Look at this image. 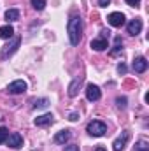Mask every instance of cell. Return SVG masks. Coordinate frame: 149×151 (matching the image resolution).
Listing matches in <instances>:
<instances>
[{
	"instance_id": "obj_28",
	"label": "cell",
	"mask_w": 149,
	"mask_h": 151,
	"mask_svg": "<svg viewBox=\"0 0 149 151\" xmlns=\"http://www.w3.org/2000/svg\"><path fill=\"white\" fill-rule=\"evenodd\" d=\"M95 151H107V150H105V148H97Z\"/></svg>"
},
{
	"instance_id": "obj_6",
	"label": "cell",
	"mask_w": 149,
	"mask_h": 151,
	"mask_svg": "<svg viewBox=\"0 0 149 151\" xmlns=\"http://www.w3.org/2000/svg\"><path fill=\"white\" fill-rule=\"evenodd\" d=\"M7 146L9 148H12V150H19L21 146H23V137L18 134V132H14V134H9V137H7Z\"/></svg>"
},
{
	"instance_id": "obj_12",
	"label": "cell",
	"mask_w": 149,
	"mask_h": 151,
	"mask_svg": "<svg viewBox=\"0 0 149 151\" xmlns=\"http://www.w3.org/2000/svg\"><path fill=\"white\" fill-rule=\"evenodd\" d=\"M54 121V118H53V114L47 113V114H42V116H37L35 118V125L37 127H46V125H51Z\"/></svg>"
},
{
	"instance_id": "obj_11",
	"label": "cell",
	"mask_w": 149,
	"mask_h": 151,
	"mask_svg": "<svg viewBox=\"0 0 149 151\" xmlns=\"http://www.w3.org/2000/svg\"><path fill=\"white\" fill-rule=\"evenodd\" d=\"M90 47L95 49V51H104V49H107V39H104V37L93 39L91 44H90Z\"/></svg>"
},
{
	"instance_id": "obj_16",
	"label": "cell",
	"mask_w": 149,
	"mask_h": 151,
	"mask_svg": "<svg viewBox=\"0 0 149 151\" xmlns=\"http://www.w3.org/2000/svg\"><path fill=\"white\" fill-rule=\"evenodd\" d=\"M12 35H14V28L11 25L0 27V39H11Z\"/></svg>"
},
{
	"instance_id": "obj_25",
	"label": "cell",
	"mask_w": 149,
	"mask_h": 151,
	"mask_svg": "<svg viewBox=\"0 0 149 151\" xmlns=\"http://www.w3.org/2000/svg\"><path fill=\"white\" fill-rule=\"evenodd\" d=\"M109 4H111V0H98V5L100 7H107Z\"/></svg>"
},
{
	"instance_id": "obj_13",
	"label": "cell",
	"mask_w": 149,
	"mask_h": 151,
	"mask_svg": "<svg viewBox=\"0 0 149 151\" xmlns=\"http://www.w3.org/2000/svg\"><path fill=\"white\" fill-rule=\"evenodd\" d=\"M69 139H70V130H60V132L54 135V142H56V144H65Z\"/></svg>"
},
{
	"instance_id": "obj_5",
	"label": "cell",
	"mask_w": 149,
	"mask_h": 151,
	"mask_svg": "<svg viewBox=\"0 0 149 151\" xmlns=\"http://www.w3.org/2000/svg\"><path fill=\"white\" fill-rule=\"evenodd\" d=\"M100 97H102V91L97 84H88L86 86V99L90 102H97V100H100Z\"/></svg>"
},
{
	"instance_id": "obj_21",
	"label": "cell",
	"mask_w": 149,
	"mask_h": 151,
	"mask_svg": "<svg viewBox=\"0 0 149 151\" xmlns=\"http://www.w3.org/2000/svg\"><path fill=\"white\" fill-rule=\"evenodd\" d=\"M116 104H117L119 109H125L126 107V97H117L116 99Z\"/></svg>"
},
{
	"instance_id": "obj_15",
	"label": "cell",
	"mask_w": 149,
	"mask_h": 151,
	"mask_svg": "<svg viewBox=\"0 0 149 151\" xmlns=\"http://www.w3.org/2000/svg\"><path fill=\"white\" fill-rule=\"evenodd\" d=\"M81 83H82V77H77V79H74V81L70 83V86H69V95H70V97H75V95L79 93Z\"/></svg>"
},
{
	"instance_id": "obj_3",
	"label": "cell",
	"mask_w": 149,
	"mask_h": 151,
	"mask_svg": "<svg viewBox=\"0 0 149 151\" xmlns=\"http://www.w3.org/2000/svg\"><path fill=\"white\" fill-rule=\"evenodd\" d=\"M7 91L11 95H21L27 91V83L23 79H18V81H12L9 86H7Z\"/></svg>"
},
{
	"instance_id": "obj_20",
	"label": "cell",
	"mask_w": 149,
	"mask_h": 151,
	"mask_svg": "<svg viewBox=\"0 0 149 151\" xmlns=\"http://www.w3.org/2000/svg\"><path fill=\"white\" fill-rule=\"evenodd\" d=\"M7 137H9V130L5 127H0V144H4L7 141Z\"/></svg>"
},
{
	"instance_id": "obj_9",
	"label": "cell",
	"mask_w": 149,
	"mask_h": 151,
	"mask_svg": "<svg viewBox=\"0 0 149 151\" xmlns=\"http://www.w3.org/2000/svg\"><path fill=\"white\" fill-rule=\"evenodd\" d=\"M128 139H130V134H128V132H123V134L114 141V144H112L114 151H123V150H125V146H126Z\"/></svg>"
},
{
	"instance_id": "obj_2",
	"label": "cell",
	"mask_w": 149,
	"mask_h": 151,
	"mask_svg": "<svg viewBox=\"0 0 149 151\" xmlns=\"http://www.w3.org/2000/svg\"><path fill=\"white\" fill-rule=\"evenodd\" d=\"M86 132H88L90 135H93V137H102V135L107 132V125H105L104 121L93 119V121H90V123H88Z\"/></svg>"
},
{
	"instance_id": "obj_1",
	"label": "cell",
	"mask_w": 149,
	"mask_h": 151,
	"mask_svg": "<svg viewBox=\"0 0 149 151\" xmlns=\"http://www.w3.org/2000/svg\"><path fill=\"white\" fill-rule=\"evenodd\" d=\"M67 34H69V40L72 46H77L82 37V19L81 16H72L67 23Z\"/></svg>"
},
{
	"instance_id": "obj_4",
	"label": "cell",
	"mask_w": 149,
	"mask_h": 151,
	"mask_svg": "<svg viewBox=\"0 0 149 151\" xmlns=\"http://www.w3.org/2000/svg\"><path fill=\"white\" fill-rule=\"evenodd\" d=\"M19 44H21V39H19V37H14L11 44H7V46L2 49V53H0V58H2V60H4V58H9V56H11V55H12V53H14V51L19 47Z\"/></svg>"
},
{
	"instance_id": "obj_17",
	"label": "cell",
	"mask_w": 149,
	"mask_h": 151,
	"mask_svg": "<svg viewBox=\"0 0 149 151\" xmlns=\"http://www.w3.org/2000/svg\"><path fill=\"white\" fill-rule=\"evenodd\" d=\"M49 106V100L47 99H39V100H34V109H46Z\"/></svg>"
},
{
	"instance_id": "obj_19",
	"label": "cell",
	"mask_w": 149,
	"mask_h": 151,
	"mask_svg": "<svg viewBox=\"0 0 149 151\" xmlns=\"http://www.w3.org/2000/svg\"><path fill=\"white\" fill-rule=\"evenodd\" d=\"M133 151H149V144H148V141H139V142L135 144Z\"/></svg>"
},
{
	"instance_id": "obj_10",
	"label": "cell",
	"mask_w": 149,
	"mask_h": 151,
	"mask_svg": "<svg viewBox=\"0 0 149 151\" xmlns=\"http://www.w3.org/2000/svg\"><path fill=\"white\" fill-rule=\"evenodd\" d=\"M128 34L130 35H137V34H140V30H142V19L140 18H135V19H132L130 23H128Z\"/></svg>"
},
{
	"instance_id": "obj_7",
	"label": "cell",
	"mask_w": 149,
	"mask_h": 151,
	"mask_svg": "<svg viewBox=\"0 0 149 151\" xmlns=\"http://www.w3.org/2000/svg\"><path fill=\"white\" fill-rule=\"evenodd\" d=\"M125 14L123 12H111L109 14V18H107V21H109V25L111 27H116V28H119V27H123L125 25Z\"/></svg>"
},
{
	"instance_id": "obj_24",
	"label": "cell",
	"mask_w": 149,
	"mask_h": 151,
	"mask_svg": "<svg viewBox=\"0 0 149 151\" xmlns=\"http://www.w3.org/2000/svg\"><path fill=\"white\" fill-rule=\"evenodd\" d=\"M126 4H128L130 7H139V4H140V0H126Z\"/></svg>"
},
{
	"instance_id": "obj_14",
	"label": "cell",
	"mask_w": 149,
	"mask_h": 151,
	"mask_svg": "<svg viewBox=\"0 0 149 151\" xmlns=\"http://www.w3.org/2000/svg\"><path fill=\"white\" fill-rule=\"evenodd\" d=\"M4 18H5V21H7V23L18 21V19H19V11H18V9H7V11H5V14H4Z\"/></svg>"
},
{
	"instance_id": "obj_8",
	"label": "cell",
	"mask_w": 149,
	"mask_h": 151,
	"mask_svg": "<svg viewBox=\"0 0 149 151\" xmlns=\"http://www.w3.org/2000/svg\"><path fill=\"white\" fill-rule=\"evenodd\" d=\"M132 67H133V70H135L137 74H142V72L148 70V60H146L144 56H137V58L133 60Z\"/></svg>"
},
{
	"instance_id": "obj_18",
	"label": "cell",
	"mask_w": 149,
	"mask_h": 151,
	"mask_svg": "<svg viewBox=\"0 0 149 151\" xmlns=\"http://www.w3.org/2000/svg\"><path fill=\"white\" fill-rule=\"evenodd\" d=\"M30 2H32V7H34L35 11H42V9L46 7V4H47L46 0H30Z\"/></svg>"
},
{
	"instance_id": "obj_26",
	"label": "cell",
	"mask_w": 149,
	"mask_h": 151,
	"mask_svg": "<svg viewBox=\"0 0 149 151\" xmlns=\"http://www.w3.org/2000/svg\"><path fill=\"white\" fill-rule=\"evenodd\" d=\"M109 34H111V32H109V30H105V28H104V30H102V32H100V37H104V39H109Z\"/></svg>"
},
{
	"instance_id": "obj_27",
	"label": "cell",
	"mask_w": 149,
	"mask_h": 151,
	"mask_svg": "<svg viewBox=\"0 0 149 151\" xmlns=\"http://www.w3.org/2000/svg\"><path fill=\"white\" fill-rule=\"evenodd\" d=\"M69 119H70V121H77V119H79V114H77V113H72L70 116H69Z\"/></svg>"
},
{
	"instance_id": "obj_23",
	"label": "cell",
	"mask_w": 149,
	"mask_h": 151,
	"mask_svg": "<svg viewBox=\"0 0 149 151\" xmlns=\"http://www.w3.org/2000/svg\"><path fill=\"white\" fill-rule=\"evenodd\" d=\"M117 72H119V74H126V65H125V63H119V65H117Z\"/></svg>"
},
{
	"instance_id": "obj_22",
	"label": "cell",
	"mask_w": 149,
	"mask_h": 151,
	"mask_svg": "<svg viewBox=\"0 0 149 151\" xmlns=\"http://www.w3.org/2000/svg\"><path fill=\"white\" fill-rule=\"evenodd\" d=\"M65 151H79V146L77 144H69V146H65Z\"/></svg>"
}]
</instances>
